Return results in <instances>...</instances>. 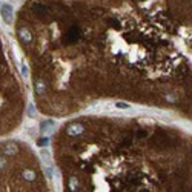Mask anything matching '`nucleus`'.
<instances>
[{
  "label": "nucleus",
  "instance_id": "1",
  "mask_svg": "<svg viewBox=\"0 0 192 192\" xmlns=\"http://www.w3.org/2000/svg\"><path fill=\"white\" fill-rule=\"evenodd\" d=\"M62 192H190V145L138 120L69 122L54 141Z\"/></svg>",
  "mask_w": 192,
  "mask_h": 192
},
{
  "label": "nucleus",
  "instance_id": "2",
  "mask_svg": "<svg viewBox=\"0 0 192 192\" xmlns=\"http://www.w3.org/2000/svg\"><path fill=\"white\" fill-rule=\"evenodd\" d=\"M0 192H54L31 148L19 141L0 143Z\"/></svg>",
  "mask_w": 192,
  "mask_h": 192
},
{
  "label": "nucleus",
  "instance_id": "3",
  "mask_svg": "<svg viewBox=\"0 0 192 192\" xmlns=\"http://www.w3.org/2000/svg\"><path fill=\"white\" fill-rule=\"evenodd\" d=\"M23 94L17 76L0 42V134L12 129L20 117Z\"/></svg>",
  "mask_w": 192,
  "mask_h": 192
},
{
  "label": "nucleus",
  "instance_id": "4",
  "mask_svg": "<svg viewBox=\"0 0 192 192\" xmlns=\"http://www.w3.org/2000/svg\"><path fill=\"white\" fill-rule=\"evenodd\" d=\"M0 14H2V17L5 19V22L8 23V25H11L12 23V6L5 3L2 5V8H0Z\"/></svg>",
  "mask_w": 192,
  "mask_h": 192
},
{
  "label": "nucleus",
  "instance_id": "5",
  "mask_svg": "<svg viewBox=\"0 0 192 192\" xmlns=\"http://www.w3.org/2000/svg\"><path fill=\"white\" fill-rule=\"evenodd\" d=\"M141 2H145V0H141Z\"/></svg>",
  "mask_w": 192,
  "mask_h": 192
}]
</instances>
